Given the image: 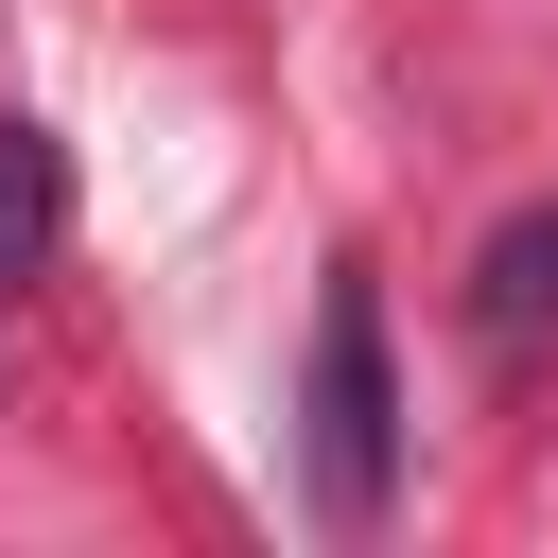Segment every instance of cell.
<instances>
[{
  "instance_id": "6da1fadb",
  "label": "cell",
  "mask_w": 558,
  "mask_h": 558,
  "mask_svg": "<svg viewBox=\"0 0 558 558\" xmlns=\"http://www.w3.org/2000/svg\"><path fill=\"white\" fill-rule=\"evenodd\" d=\"M296 418H314V506H331V523H384L401 384H384V296H366V262H331V296H314V384H296Z\"/></svg>"
},
{
  "instance_id": "7a4b0ae2",
  "label": "cell",
  "mask_w": 558,
  "mask_h": 558,
  "mask_svg": "<svg viewBox=\"0 0 558 558\" xmlns=\"http://www.w3.org/2000/svg\"><path fill=\"white\" fill-rule=\"evenodd\" d=\"M541 331H558V209H506V227L471 244V349L523 366Z\"/></svg>"
},
{
  "instance_id": "3957f363",
  "label": "cell",
  "mask_w": 558,
  "mask_h": 558,
  "mask_svg": "<svg viewBox=\"0 0 558 558\" xmlns=\"http://www.w3.org/2000/svg\"><path fill=\"white\" fill-rule=\"evenodd\" d=\"M52 227H70V174H52V140L0 105V279H35V262H52Z\"/></svg>"
}]
</instances>
